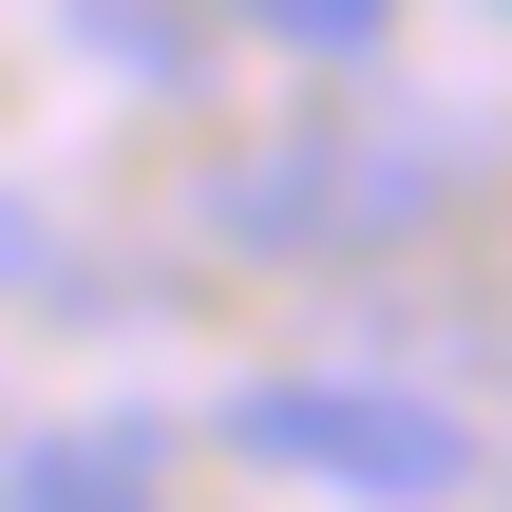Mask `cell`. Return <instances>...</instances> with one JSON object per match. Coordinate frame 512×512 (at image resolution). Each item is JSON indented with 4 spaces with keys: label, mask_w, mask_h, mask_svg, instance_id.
I'll return each instance as SVG.
<instances>
[{
    "label": "cell",
    "mask_w": 512,
    "mask_h": 512,
    "mask_svg": "<svg viewBox=\"0 0 512 512\" xmlns=\"http://www.w3.org/2000/svg\"><path fill=\"white\" fill-rule=\"evenodd\" d=\"M437 171H456L437 133H380V114H304V133H266V152H228V190H209V228H228L247 266H342V247H399Z\"/></svg>",
    "instance_id": "1"
},
{
    "label": "cell",
    "mask_w": 512,
    "mask_h": 512,
    "mask_svg": "<svg viewBox=\"0 0 512 512\" xmlns=\"http://www.w3.org/2000/svg\"><path fill=\"white\" fill-rule=\"evenodd\" d=\"M209 456H247V475H323V494H475V418L456 399H418V380H247L228 418H209Z\"/></svg>",
    "instance_id": "2"
},
{
    "label": "cell",
    "mask_w": 512,
    "mask_h": 512,
    "mask_svg": "<svg viewBox=\"0 0 512 512\" xmlns=\"http://www.w3.org/2000/svg\"><path fill=\"white\" fill-rule=\"evenodd\" d=\"M152 475H171L152 418H76V437H19V456H0V494H19V512H57V494H152Z\"/></svg>",
    "instance_id": "3"
},
{
    "label": "cell",
    "mask_w": 512,
    "mask_h": 512,
    "mask_svg": "<svg viewBox=\"0 0 512 512\" xmlns=\"http://www.w3.org/2000/svg\"><path fill=\"white\" fill-rule=\"evenodd\" d=\"M247 38H285V57H380L399 38V0H228Z\"/></svg>",
    "instance_id": "4"
},
{
    "label": "cell",
    "mask_w": 512,
    "mask_h": 512,
    "mask_svg": "<svg viewBox=\"0 0 512 512\" xmlns=\"http://www.w3.org/2000/svg\"><path fill=\"white\" fill-rule=\"evenodd\" d=\"M76 19H95V38H114V76H152V95H190V76H209L171 0H76Z\"/></svg>",
    "instance_id": "5"
},
{
    "label": "cell",
    "mask_w": 512,
    "mask_h": 512,
    "mask_svg": "<svg viewBox=\"0 0 512 512\" xmlns=\"http://www.w3.org/2000/svg\"><path fill=\"white\" fill-rule=\"evenodd\" d=\"M19 285H38V209L0 190V304H19Z\"/></svg>",
    "instance_id": "6"
},
{
    "label": "cell",
    "mask_w": 512,
    "mask_h": 512,
    "mask_svg": "<svg viewBox=\"0 0 512 512\" xmlns=\"http://www.w3.org/2000/svg\"><path fill=\"white\" fill-rule=\"evenodd\" d=\"M494 19H512V0H494Z\"/></svg>",
    "instance_id": "7"
}]
</instances>
